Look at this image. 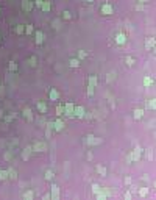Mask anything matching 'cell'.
I'll list each match as a JSON object with an SVG mask.
<instances>
[{
    "instance_id": "obj_24",
    "label": "cell",
    "mask_w": 156,
    "mask_h": 200,
    "mask_svg": "<svg viewBox=\"0 0 156 200\" xmlns=\"http://www.w3.org/2000/svg\"><path fill=\"white\" fill-rule=\"evenodd\" d=\"M97 83H98V78H97V75H91L89 77V86H97Z\"/></svg>"
},
{
    "instance_id": "obj_48",
    "label": "cell",
    "mask_w": 156,
    "mask_h": 200,
    "mask_svg": "<svg viewBox=\"0 0 156 200\" xmlns=\"http://www.w3.org/2000/svg\"><path fill=\"white\" fill-rule=\"evenodd\" d=\"M86 158H88V160H89V161H91V160H92V153H91V152H89V153H88V155H86Z\"/></svg>"
},
{
    "instance_id": "obj_25",
    "label": "cell",
    "mask_w": 156,
    "mask_h": 200,
    "mask_svg": "<svg viewBox=\"0 0 156 200\" xmlns=\"http://www.w3.org/2000/svg\"><path fill=\"white\" fill-rule=\"evenodd\" d=\"M23 199L25 200H33L34 199V192H33V191H25V192H23Z\"/></svg>"
},
{
    "instance_id": "obj_10",
    "label": "cell",
    "mask_w": 156,
    "mask_h": 200,
    "mask_svg": "<svg viewBox=\"0 0 156 200\" xmlns=\"http://www.w3.org/2000/svg\"><path fill=\"white\" fill-rule=\"evenodd\" d=\"M33 6H34L33 0H22V9H23L25 13H30V11L33 9Z\"/></svg>"
},
{
    "instance_id": "obj_9",
    "label": "cell",
    "mask_w": 156,
    "mask_h": 200,
    "mask_svg": "<svg viewBox=\"0 0 156 200\" xmlns=\"http://www.w3.org/2000/svg\"><path fill=\"white\" fill-rule=\"evenodd\" d=\"M33 152H47V144L45 142H34Z\"/></svg>"
},
{
    "instance_id": "obj_8",
    "label": "cell",
    "mask_w": 156,
    "mask_h": 200,
    "mask_svg": "<svg viewBox=\"0 0 156 200\" xmlns=\"http://www.w3.org/2000/svg\"><path fill=\"white\" fill-rule=\"evenodd\" d=\"M64 127H66V124H64L63 119H56V120L53 122V130H55V131H63Z\"/></svg>"
},
{
    "instance_id": "obj_50",
    "label": "cell",
    "mask_w": 156,
    "mask_h": 200,
    "mask_svg": "<svg viewBox=\"0 0 156 200\" xmlns=\"http://www.w3.org/2000/svg\"><path fill=\"white\" fill-rule=\"evenodd\" d=\"M153 52H155V53H156V45H155V47H153Z\"/></svg>"
},
{
    "instance_id": "obj_5",
    "label": "cell",
    "mask_w": 156,
    "mask_h": 200,
    "mask_svg": "<svg viewBox=\"0 0 156 200\" xmlns=\"http://www.w3.org/2000/svg\"><path fill=\"white\" fill-rule=\"evenodd\" d=\"M50 197L53 200H59V186L55 183L50 186Z\"/></svg>"
},
{
    "instance_id": "obj_31",
    "label": "cell",
    "mask_w": 156,
    "mask_h": 200,
    "mask_svg": "<svg viewBox=\"0 0 156 200\" xmlns=\"http://www.w3.org/2000/svg\"><path fill=\"white\" fill-rule=\"evenodd\" d=\"M53 175H55V174H53V171H52V169H48V171L45 172V180H47V181H52V180H53Z\"/></svg>"
},
{
    "instance_id": "obj_36",
    "label": "cell",
    "mask_w": 156,
    "mask_h": 200,
    "mask_svg": "<svg viewBox=\"0 0 156 200\" xmlns=\"http://www.w3.org/2000/svg\"><path fill=\"white\" fill-rule=\"evenodd\" d=\"M88 56V52H84V50H78V59L81 61V59H84Z\"/></svg>"
},
{
    "instance_id": "obj_40",
    "label": "cell",
    "mask_w": 156,
    "mask_h": 200,
    "mask_svg": "<svg viewBox=\"0 0 156 200\" xmlns=\"http://www.w3.org/2000/svg\"><path fill=\"white\" fill-rule=\"evenodd\" d=\"M70 17H72V14H70V11H64V13H63V19H64V20H69Z\"/></svg>"
},
{
    "instance_id": "obj_18",
    "label": "cell",
    "mask_w": 156,
    "mask_h": 200,
    "mask_svg": "<svg viewBox=\"0 0 156 200\" xmlns=\"http://www.w3.org/2000/svg\"><path fill=\"white\" fill-rule=\"evenodd\" d=\"M36 108H38V111H39L41 114H45V113H47V105H45L44 102H38V103H36Z\"/></svg>"
},
{
    "instance_id": "obj_38",
    "label": "cell",
    "mask_w": 156,
    "mask_h": 200,
    "mask_svg": "<svg viewBox=\"0 0 156 200\" xmlns=\"http://www.w3.org/2000/svg\"><path fill=\"white\" fill-rule=\"evenodd\" d=\"M125 63H127L130 67H131V66H134V59H133L131 56H127V58H125Z\"/></svg>"
},
{
    "instance_id": "obj_13",
    "label": "cell",
    "mask_w": 156,
    "mask_h": 200,
    "mask_svg": "<svg viewBox=\"0 0 156 200\" xmlns=\"http://www.w3.org/2000/svg\"><path fill=\"white\" fill-rule=\"evenodd\" d=\"M127 42V34L125 33H117L116 34V44L117 45H123Z\"/></svg>"
},
{
    "instance_id": "obj_22",
    "label": "cell",
    "mask_w": 156,
    "mask_h": 200,
    "mask_svg": "<svg viewBox=\"0 0 156 200\" xmlns=\"http://www.w3.org/2000/svg\"><path fill=\"white\" fill-rule=\"evenodd\" d=\"M8 175H9V180H16L17 178V171L13 169V167H9L8 169Z\"/></svg>"
},
{
    "instance_id": "obj_42",
    "label": "cell",
    "mask_w": 156,
    "mask_h": 200,
    "mask_svg": "<svg viewBox=\"0 0 156 200\" xmlns=\"http://www.w3.org/2000/svg\"><path fill=\"white\" fill-rule=\"evenodd\" d=\"M3 158H5V161H11V158H13V153H11V152L8 150V152H6V153L3 155Z\"/></svg>"
},
{
    "instance_id": "obj_35",
    "label": "cell",
    "mask_w": 156,
    "mask_h": 200,
    "mask_svg": "<svg viewBox=\"0 0 156 200\" xmlns=\"http://www.w3.org/2000/svg\"><path fill=\"white\" fill-rule=\"evenodd\" d=\"M36 61H38V58H36L34 55H33V56H30V59H28V63H30V66H31V67H36V64H38Z\"/></svg>"
},
{
    "instance_id": "obj_41",
    "label": "cell",
    "mask_w": 156,
    "mask_h": 200,
    "mask_svg": "<svg viewBox=\"0 0 156 200\" xmlns=\"http://www.w3.org/2000/svg\"><path fill=\"white\" fill-rule=\"evenodd\" d=\"M86 94H88V97H92V95H94V86H88Z\"/></svg>"
},
{
    "instance_id": "obj_54",
    "label": "cell",
    "mask_w": 156,
    "mask_h": 200,
    "mask_svg": "<svg viewBox=\"0 0 156 200\" xmlns=\"http://www.w3.org/2000/svg\"><path fill=\"white\" fill-rule=\"evenodd\" d=\"M0 171H2V167H0Z\"/></svg>"
},
{
    "instance_id": "obj_23",
    "label": "cell",
    "mask_w": 156,
    "mask_h": 200,
    "mask_svg": "<svg viewBox=\"0 0 156 200\" xmlns=\"http://www.w3.org/2000/svg\"><path fill=\"white\" fill-rule=\"evenodd\" d=\"M148 192H150V188H141V189L138 191L139 197H147V196H148Z\"/></svg>"
},
{
    "instance_id": "obj_29",
    "label": "cell",
    "mask_w": 156,
    "mask_h": 200,
    "mask_svg": "<svg viewBox=\"0 0 156 200\" xmlns=\"http://www.w3.org/2000/svg\"><path fill=\"white\" fill-rule=\"evenodd\" d=\"M69 64H70V67H73V69H75V67H78V66H80V59H78V58H72V59L69 61Z\"/></svg>"
},
{
    "instance_id": "obj_16",
    "label": "cell",
    "mask_w": 156,
    "mask_h": 200,
    "mask_svg": "<svg viewBox=\"0 0 156 200\" xmlns=\"http://www.w3.org/2000/svg\"><path fill=\"white\" fill-rule=\"evenodd\" d=\"M133 117H134L136 120H141V119L144 117V110H142V108H136V110L133 111Z\"/></svg>"
},
{
    "instance_id": "obj_44",
    "label": "cell",
    "mask_w": 156,
    "mask_h": 200,
    "mask_svg": "<svg viewBox=\"0 0 156 200\" xmlns=\"http://www.w3.org/2000/svg\"><path fill=\"white\" fill-rule=\"evenodd\" d=\"M123 183H125L127 186H128V185H131V177H125V178H123Z\"/></svg>"
},
{
    "instance_id": "obj_37",
    "label": "cell",
    "mask_w": 156,
    "mask_h": 200,
    "mask_svg": "<svg viewBox=\"0 0 156 200\" xmlns=\"http://www.w3.org/2000/svg\"><path fill=\"white\" fill-rule=\"evenodd\" d=\"M64 114V106L63 105H58L56 106V116H63Z\"/></svg>"
},
{
    "instance_id": "obj_7",
    "label": "cell",
    "mask_w": 156,
    "mask_h": 200,
    "mask_svg": "<svg viewBox=\"0 0 156 200\" xmlns=\"http://www.w3.org/2000/svg\"><path fill=\"white\" fill-rule=\"evenodd\" d=\"M31 152H33V146L23 147V150H22V160H23V161H28L30 156H31Z\"/></svg>"
},
{
    "instance_id": "obj_28",
    "label": "cell",
    "mask_w": 156,
    "mask_h": 200,
    "mask_svg": "<svg viewBox=\"0 0 156 200\" xmlns=\"http://www.w3.org/2000/svg\"><path fill=\"white\" fill-rule=\"evenodd\" d=\"M34 33V28H33V25L31 23H28V25H25V34H33Z\"/></svg>"
},
{
    "instance_id": "obj_20",
    "label": "cell",
    "mask_w": 156,
    "mask_h": 200,
    "mask_svg": "<svg viewBox=\"0 0 156 200\" xmlns=\"http://www.w3.org/2000/svg\"><path fill=\"white\" fill-rule=\"evenodd\" d=\"M95 171H97V174H98V175H102V177H105V175H106V167H105V166H102V164H97V166H95Z\"/></svg>"
},
{
    "instance_id": "obj_34",
    "label": "cell",
    "mask_w": 156,
    "mask_h": 200,
    "mask_svg": "<svg viewBox=\"0 0 156 200\" xmlns=\"http://www.w3.org/2000/svg\"><path fill=\"white\" fill-rule=\"evenodd\" d=\"M114 80H116V74H114V72H109V74L106 75V81H108V83H113Z\"/></svg>"
},
{
    "instance_id": "obj_2",
    "label": "cell",
    "mask_w": 156,
    "mask_h": 200,
    "mask_svg": "<svg viewBox=\"0 0 156 200\" xmlns=\"http://www.w3.org/2000/svg\"><path fill=\"white\" fill-rule=\"evenodd\" d=\"M73 110H75V105H73L72 102H67V103L64 105V114H66L67 117H70V119H73V117H75Z\"/></svg>"
},
{
    "instance_id": "obj_11",
    "label": "cell",
    "mask_w": 156,
    "mask_h": 200,
    "mask_svg": "<svg viewBox=\"0 0 156 200\" xmlns=\"http://www.w3.org/2000/svg\"><path fill=\"white\" fill-rule=\"evenodd\" d=\"M155 45H156V38H148V39L145 41V50H147V52H152Z\"/></svg>"
},
{
    "instance_id": "obj_47",
    "label": "cell",
    "mask_w": 156,
    "mask_h": 200,
    "mask_svg": "<svg viewBox=\"0 0 156 200\" xmlns=\"http://www.w3.org/2000/svg\"><path fill=\"white\" fill-rule=\"evenodd\" d=\"M147 158H148V161H152V160H153V153H152V150H148V152H147Z\"/></svg>"
},
{
    "instance_id": "obj_33",
    "label": "cell",
    "mask_w": 156,
    "mask_h": 200,
    "mask_svg": "<svg viewBox=\"0 0 156 200\" xmlns=\"http://www.w3.org/2000/svg\"><path fill=\"white\" fill-rule=\"evenodd\" d=\"M147 106H148L150 110H156V99H150V100L147 102Z\"/></svg>"
},
{
    "instance_id": "obj_19",
    "label": "cell",
    "mask_w": 156,
    "mask_h": 200,
    "mask_svg": "<svg viewBox=\"0 0 156 200\" xmlns=\"http://www.w3.org/2000/svg\"><path fill=\"white\" fill-rule=\"evenodd\" d=\"M22 114H23V117H25L28 122H31V120H33V114H31V110H30V108H23Z\"/></svg>"
},
{
    "instance_id": "obj_17",
    "label": "cell",
    "mask_w": 156,
    "mask_h": 200,
    "mask_svg": "<svg viewBox=\"0 0 156 200\" xmlns=\"http://www.w3.org/2000/svg\"><path fill=\"white\" fill-rule=\"evenodd\" d=\"M50 8H52V3H50L48 0H44L42 5H41V11H42V13H48Z\"/></svg>"
},
{
    "instance_id": "obj_39",
    "label": "cell",
    "mask_w": 156,
    "mask_h": 200,
    "mask_svg": "<svg viewBox=\"0 0 156 200\" xmlns=\"http://www.w3.org/2000/svg\"><path fill=\"white\" fill-rule=\"evenodd\" d=\"M134 9H136V11H144V3L138 2V3H136V6H134Z\"/></svg>"
},
{
    "instance_id": "obj_30",
    "label": "cell",
    "mask_w": 156,
    "mask_h": 200,
    "mask_svg": "<svg viewBox=\"0 0 156 200\" xmlns=\"http://www.w3.org/2000/svg\"><path fill=\"white\" fill-rule=\"evenodd\" d=\"M16 117V113H13V114H8V116H3V120L6 122V124H9V122H13V119Z\"/></svg>"
},
{
    "instance_id": "obj_4",
    "label": "cell",
    "mask_w": 156,
    "mask_h": 200,
    "mask_svg": "<svg viewBox=\"0 0 156 200\" xmlns=\"http://www.w3.org/2000/svg\"><path fill=\"white\" fill-rule=\"evenodd\" d=\"M100 11H102V14H105V16H111L113 13H114V8H113V5L111 3H103L102 5V8H100Z\"/></svg>"
},
{
    "instance_id": "obj_49",
    "label": "cell",
    "mask_w": 156,
    "mask_h": 200,
    "mask_svg": "<svg viewBox=\"0 0 156 200\" xmlns=\"http://www.w3.org/2000/svg\"><path fill=\"white\" fill-rule=\"evenodd\" d=\"M138 2H141V3H147L148 0H138Z\"/></svg>"
},
{
    "instance_id": "obj_21",
    "label": "cell",
    "mask_w": 156,
    "mask_h": 200,
    "mask_svg": "<svg viewBox=\"0 0 156 200\" xmlns=\"http://www.w3.org/2000/svg\"><path fill=\"white\" fill-rule=\"evenodd\" d=\"M17 69H19L17 63H14V61H9V64H8V70H9V72H17Z\"/></svg>"
},
{
    "instance_id": "obj_32",
    "label": "cell",
    "mask_w": 156,
    "mask_h": 200,
    "mask_svg": "<svg viewBox=\"0 0 156 200\" xmlns=\"http://www.w3.org/2000/svg\"><path fill=\"white\" fill-rule=\"evenodd\" d=\"M95 199H97V200H106V199H108V196H106L103 191H100V192H97V194H95Z\"/></svg>"
},
{
    "instance_id": "obj_51",
    "label": "cell",
    "mask_w": 156,
    "mask_h": 200,
    "mask_svg": "<svg viewBox=\"0 0 156 200\" xmlns=\"http://www.w3.org/2000/svg\"><path fill=\"white\" fill-rule=\"evenodd\" d=\"M86 2H91V3H92V2H94V0H86Z\"/></svg>"
},
{
    "instance_id": "obj_15",
    "label": "cell",
    "mask_w": 156,
    "mask_h": 200,
    "mask_svg": "<svg viewBox=\"0 0 156 200\" xmlns=\"http://www.w3.org/2000/svg\"><path fill=\"white\" fill-rule=\"evenodd\" d=\"M153 83H155V80H153L150 75H145V77H144V80H142V84H144L145 88H150V86H153Z\"/></svg>"
},
{
    "instance_id": "obj_14",
    "label": "cell",
    "mask_w": 156,
    "mask_h": 200,
    "mask_svg": "<svg viewBox=\"0 0 156 200\" xmlns=\"http://www.w3.org/2000/svg\"><path fill=\"white\" fill-rule=\"evenodd\" d=\"M48 99H50L52 102H56V100L59 99V92H58L55 88H52V89L48 91Z\"/></svg>"
},
{
    "instance_id": "obj_52",
    "label": "cell",
    "mask_w": 156,
    "mask_h": 200,
    "mask_svg": "<svg viewBox=\"0 0 156 200\" xmlns=\"http://www.w3.org/2000/svg\"><path fill=\"white\" fill-rule=\"evenodd\" d=\"M0 16H2V9H0Z\"/></svg>"
},
{
    "instance_id": "obj_53",
    "label": "cell",
    "mask_w": 156,
    "mask_h": 200,
    "mask_svg": "<svg viewBox=\"0 0 156 200\" xmlns=\"http://www.w3.org/2000/svg\"><path fill=\"white\" fill-rule=\"evenodd\" d=\"M155 188H156V181H155Z\"/></svg>"
},
{
    "instance_id": "obj_3",
    "label": "cell",
    "mask_w": 156,
    "mask_h": 200,
    "mask_svg": "<svg viewBox=\"0 0 156 200\" xmlns=\"http://www.w3.org/2000/svg\"><path fill=\"white\" fill-rule=\"evenodd\" d=\"M86 144L91 146V147H92V146H100V144H102V139H100V138H95L94 135H88V136H86Z\"/></svg>"
},
{
    "instance_id": "obj_43",
    "label": "cell",
    "mask_w": 156,
    "mask_h": 200,
    "mask_svg": "<svg viewBox=\"0 0 156 200\" xmlns=\"http://www.w3.org/2000/svg\"><path fill=\"white\" fill-rule=\"evenodd\" d=\"M92 191H94V192L97 194V192H100V191H102V188H100V186H98L97 183H94V185H92Z\"/></svg>"
},
{
    "instance_id": "obj_46",
    "label": "cell",
    "mask_w": 156,
    "mask_h": 200,
    "mask_svg": "<svg viewBox=\"0 0 156 200\" xmlns=\"http://www.w3.org/2000/svg\"><path fill=\"white\" fill-rule=\"evenodd\" d=\"M42 2H44V0H34V6H38V8L41 9V5H42Z\"/></svg>"
},
{
    "instance_id": "obj_1",
    "label": "cell",
    "mask_w": 156,
    "mask_h": 200,
    "mask_svg": "<svg viewBox=\"0 0 156 200\" xmlns=\"http://www.w3.org/2000/svg\"><path fill=\"white\" fill-rule=\"evenodd\" d=\"M142 152H144L142 147H139V146L134 147V150H133L131 153L127 155V161H128V163H133V161L138 163V161H141V158H142Z\"/></svg>"
},
{
    "instance_id": "obj_27",
    "label": "cell",
    "mask_w": 156,
    "mask_h": 200,
    "mask_svg": "<svg viewBox=\"0 0 156 200\" xmlns=\"http://www.w3.org/2000/svg\"><path fill=\"white\" fill-rule=\"evenodd\" d=\"M14 31H16V34H22V33H25V25H16Z\"/></svg>"
},
{
    "instance_id": "obj_45",
    "label": "cell",
    "mask_w": 156,
    "mask_h": 200,
    "mask_svg": "<svg viewBox=\"0 0 156 200\" xmlns=\"http://www.w3.org/2000/svg\"><path fill=\"white\" fill-rule=\"evenodd\" d=\"M123 197H125V200H131V192H130V191H127V192L123 194Z\"/></svg>"
},
{
    "instance_id": "obj_6",
    "label": "cell",
    "mask_w": 156,
    "mask_h": 200,
    "mask_svg": "<svg viewBox=\"0 0 156 200\" xmlns=\"http://www.w3.org/2000/svg\"><path fill=\"white\" fill-rule=\"evenodd\" d=\"M73 114H75V117H78V119H84V114H86V110H84V106H81V105L75 106V110H73Z\"/></svg>"
},
{
    "instance_id": "obj_12",
    "label": "cell",
    "mask_w": 156,
    "mask_h": 200,
    "mask_svg": "<svg viewBox=\"0 0 156 200\" xmlns=\"http://www.w3.org/2000/svg\"><path fill=\"white\" fill-rule=\"evenodd\" d=\"M34 42H36V45H41V44L44 42V33H42L41 30L34 31Z\"/></svg>"
},
{
    "instance_id": "obj_26",
    "label": "cell",
    "mask_w": 156,
    "mask_h": 200,
    "mask_svg": "<svg viewBox=\"0 0 156 200\" xmlns=\"http://www.w3.org/2000/svg\"><path fill=\"white\" fill-rule=\"evenodd\" d=\"M0 180H2V181H6V180H9V175H8V169H6V171H0Z\"/></svg>"
}]
</instances>
